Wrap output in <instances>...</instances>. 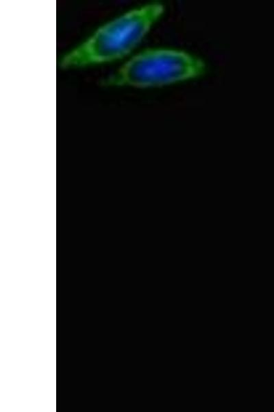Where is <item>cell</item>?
Returning a JSON list of instances; mask_svg holds the SVG:
<instances>
[{
  "label": "cell",
  "instance_id": "cell-1",
  "mask_svg": "<svg viewBox=\"0 0 274 412\" xmlns=\"http://www.w3.org/2000/svg\"><path fill=\"white\" fill-rule=\"evenodd\" d=\"M164 11L159 3L132 10L97 29L58 62L63 69L77 68L117 60L141 41Z\"/></svg>",
  "mask_w": 274,
  "mask_h": 412
},
{
  "label": "cell",
  "instance_id": "cell-2",
  "mask_svg": "<svg viewBox=\"0 0 274 412\" xmlns=\"http://www.w3.org/2000/svg\"><path fill=\"white\" fill-rule=\"evenodd\" d=\"M206 69L201 59L187 52L150 49L129 60L105 83L110 86L158 87L198 78Z\"/></svg>",
  "mask_w": 274,
  "mask_h": 412
}]
</instances>
